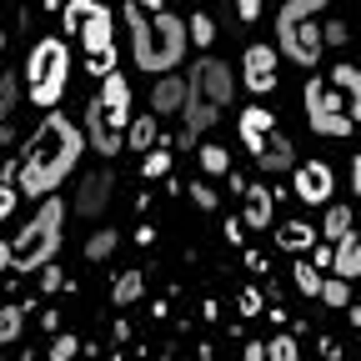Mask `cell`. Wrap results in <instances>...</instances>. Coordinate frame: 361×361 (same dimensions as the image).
Wrapping results in <instances>:
<instances>
[{"label":"cell","mask_w":361,"mask_h":361,"mask_svg":"<svg viewBox=\"0 0 361 361\" xmlns=\"http://www.w3.org/2000/svg\"><path fill=\"white\" fill-rule=\"evenodd\" d=\"M316 301H322V306H346V301H351V281H346V276H331V271H326V276H322V291H316Z\"/></svg>","instance_id":"28"},{"label":"cell","mask_w":361,"mask_h":361,"mask_svg":"<svg viewBox=\"0 0 361 361\" xmlns=\"http://www.w3.org/2000/svg\"><path fill=\"white\" fill-rule=\"evenodd\" d=\"M121 20L130 25V61L141 66L146 75H161V71H180L191 40H186V20L176 11H141L130 0L121 11Z\"/></svg>","instance_id":"2"},{"label":"cell","mask_w":361,"mask_h":361,"mask_svg":"<svg viewBox=\"0 0 361 361\" xmlns=\"http://www.w3.org/2000/svg\"><path fill=\"white\" fill-rule=\"evenodd\" d=\"M241 261H246V271H261V276H266V266H271V261H266L256 246H241Z\"/></svg>","instance_id":"40"},{"label":"cell","mask_w":361,"mask_h":361,"mask_svg":"<svg viewBox=\"0 0 361 361\" xmlns=\"http://www.w3.org/2000/svg\"><path fill=\"white\" fill-rule=\"evenodd\" d=\"M301 111H306L311 135H326V141H346V135L356 130V121H351L346 101L336 96V90H331L326 80H316V75L301 85Z\"/></svg>","instance_id":"7"},{"label":"cell","mask_w":361,"mask_h":361,"mask_svg":"<svg viewBox=\"0 0 361 361\" xmlns=\"http://www.w3.org/2000/svg\"><path fill=\"white\" fill-rule=\"evenodd\" d=\"M266 356H271V361H296L301 346H296V336H271V341H266Z\"/></svg>","instance_id":"31"},{"label":"cell","mask_w":361,"mask_h":361,"mask_svg":"<svg viewBox=\"0 0 361 361\" xmlns=\"http://www.w3.org/2000/svg\"><path fill=\"white\" fill-rule=\"evenodd\" d=\"M116 246H121V236L111 231V226H101V231L85 241V261H96V266H101V261H111V256H116Z\"/></svg>","instance_id":"27"},{"label":"cell","mask_w":361,"mask_h":361,"mask_svg":"<svg viewBox=\"0 0 361 361\" xmlns=\"http://www.w3.org/2000/svg\"><path fill=\"white\" fill-rule=\"evenodd\" d=\"M276 71H281L276 45H246L241 75H246V90H251V96H271V90H276Z\"/></svg>","instance_id":"10"},{"label":"cell","mask_w":361,"mask_h":361,"mask_svg":"<svg viewBox=\"0 0 361 361\" xmlns=\"http://www.w3.org/2000/svg\"><path fill=\"white\" fill-rule=\"evenodd\" d=\"M16 211V186H11V180H0V221H6Z\"/></svg>","instance_id":"41"},{"label":"cell","mask_w":361,"mask_h":361,"mask_svg":"<svg viewBox=\"0 0 361 361\" xmlns=\"http://www.w3.org/2000/svg\"><path fill=\"white\" fill-rule=\"evenodd\" d=\"M35 276H40V291H45V296H56V291L66 286V276H61V266H56V261H45Z\"/></svg>","instance_id":"34"},{"label":"cell","mask_w":361,"mask_h":361,"mask_svg":"<svg viewBox=\"0 0 361 361\" xmlns=\"http://www.w3.org/2000/svg\"><path fill=\"white\" fill-rule=\"evenodd\" d=\"M116 180H121V176L111 171V161L96 166L90 176H80V186H75V201H71V206H75L80 216H101V211L111 206V196H116Z\"/></svg>","instance_id":"11"},{"label":"cell","mask_w":361,"mask_h":361,"mask_svg":"<svg viewBox=\"0 0 361 361\" xmlns=\"http://www.w3.org/2000/svg\"><path fill=\"white\" fill-rule=\"evenodd\" d=\"M241 201H246L241 226H251V231H266V226L276 221V191L261 186V180H246V186H241Z\"/></svg>","instance_id":"15"},{"label":"cell","mask_w":361,"mask_h":361,"mask_svg":"<svg viewBox=\"0 0 361 361\" xmlns=\"http://www.w3.org/2000/svg\"><path fill=\"white\" fill-rule=\"evenodd\" d=\"M20 331H25V301H6L0 306V346L20 341Z\"/></svg>","instance_id":"25"},{"label":"cell","mask_w":361,"mask_h":361,"mask_svg":"<svg viewBox=\"0 0 361 361\" xmlns=\"http://www.w3.org/2000/svg\"><path fill=\"white\" fill-rule=\"evenodd\" d=\"M0 56H6V30H0Z\"/></svg>","instance_id":"46"},{"label":"cell","mask_w":361,"mask_h":361,"mask_svg":"<svg viewBox=\"0 0 361 361\" xmlns=\"http://www.w3.org/2000/svg\"><path fill=\"white\" fill-rule=\"evenodd\" d=\"M66 85H71V45L61 35L35 40L30 45V61H25V96L40 111H51V106H61Z\"/></svg>","instance_id":"6"},{"label":"cell","mask_w":361,"mask_h":361,"mask_svg":"<svg viewBox=\"0 0 361 361\" xmlns=\"http://www.w3.org/2000/svg\"><path fill=\"white\" fill-rule=\"evenodd\" d=\"M236 101V75H231V66L226 61H216V56H201V61H191V71H186V101H180V135L176 141L180 146H191L201 130H211L216 121H221V111Z\"/></svg>","instance_id":"3"},{"label":"cell","mask_w":361,"mask_h":361,"mask_svg":"<svg viewBox=\"0 0 361 361\" xmlns=\"http://www.w3.org/2000/svg\"><path fill=\"white\" fill-rule=\"evenodd\" d=\"M221 236L231 241V246H241V241H246V226H241V216H226V221H221Z\"/></svg>","instance_id":"37"},{"label":"cell","mask_w":361,"mask_h":361,"mask_svg":"<svg viewBox=\"0 0 361 361\" xmlns=\"http://www.w3.org/2000/svg\"><path fill=\"white\" fill-rule=\"evenodd\" d=\"M61 236H66V201L51 191V196H40L35 216L20 226V236L11 241V271H20V276H35L45 261L61 256Z\"/></svg>","instance_id":"4"},{"label":"cell","mask_w":361,"mask_h":361,"mask_svg":"<svg viewBox=\"0 0 361 361\" xmlns=\"http://www.w3.org/2000/svg\"><path fill=\"white\" fill-rule=\"evenodd\" d=\"M80 135H85V146L96 151L101 161H116V156L126 151V135L106 126V116H101V101H96V96L85 101V126H80Z\"/></svg>","instance_id":"12"},{"label":"cell","mask_w":361,"mask_h":361,"mask_svg":"<svg viewBox=\"0 0 361 361\" xmlns=\"http://www.w3.org/2000/svg\"><path fill=\"white\" fill-rule=\"evenodd\" d=\"M141 11H166V0H135Z\"/></svg>","instance_id":"45"},{"label":"cell","mask_w":361,"mask_h":361,"mask_svg":"<svg viewBox=\"0 0 361 361\" xmlns=\"http://www.w3.org/2000/svg\"><path fill=\"white\" fill-rule=\"evenodd\" d=\"M180 101H186V75L180 71H161L151 85V116H176Z\"/></svg>","instance_id":"16"},{"label":"cell","mask_w":361,"mask_h":361,"mask_svg":"<svg viewBox=\"0 0 361 361\" xmlns=\"http://www.w3.org/2000/svg\"><path fill=\"white\" fill-rule=\"evenodd\" d=\"M271 226H276V246H281L286 256H301V251L316 241V226L301 221V216H296V221H271Z\"/></svg>","instance_id":"20"},{"label":"cell","mask_w":361,"mask_h":361,"mask_svg":"<svg viewBox=\"0 0 361 361\" xmlns=\"http://www.w3.org/2000/svg\"><path fill=\"white\" fill-rule=\"evenodd\" d=\"M346 40H351L346 20H326V25H322V45H346Z\"/></svg>","instance_id":"35"},{"label":"cell","mask_w":361,"mask_h":361,"mask_svg":"<svg viewBox=\"0 0 361 361\" xmlns=\"http://www.w3.org/2000/svg\"><path fill=\"white\" fill-rule=\"evenodd\" d=\"M61 25L85 45V71L90 75H106L116 71V16L101 6V0H66L61 6Z\"/></svg>","instance_id":"5"},{"label":"cell","mask_w":361,"mask_h":361,"mask_svg":"<svg viewBox=\"0 0 361 361\" xmlns=\"http://www.w3.org/2000/svg\"><path fill=\"white\" fill-rule=\"evenodd\" d=\"M322 25L311 16H291V11H276V56L281 61H296L301 71L322 66Z\"/></svg>","instance_id":"8"},{"label":"cell","mask_w":361,"mask_h":361,"mask_svg":"<svg viewBox=\"0 0 361 361\" xmlns=\"http://www.w3.org/2000/svg\"><path fill=\"white\" fill-rule=\"evenodd\" d=\"M331 276H346V281L361 276V236H356V226L341 241H331Z\"/></svg>","instance_id":"17"},{"label":"cell","mask_w":361,"mask_h":361,"mask_svg":"<svg viewBox=\"0 0 361 361\" xmlns=\"http://www.w3.org/2000/svg\"><path fill=\"white\" fill-rule=\"evenodd\" d=\"M186 40H191V45H201V51H206V45L216 40V16H206V11L186 16Z\"/></svg>","instance_id":"29"},{"label":"cell","mask_w":361,"mask_h":361,"mask_svg":"<svg viewBox=\"0 0 361 361\" xmlns=\"http://www.w3.org/2000/svg\"><path fill=\"white\" fill-rule=\"evenodd\" d=\"M236 20L241 25H256L261 20V0H236Z\"/></svg>","instance_id":"39"},{"label":"cell","mask_w":361,"mask_h":361,"mask_svg":"<svg viewBox=\"0 0 361 361\" xmlns=\"http://www.w3.org/2000/svg\"><path fill=\"white\" fill-rule=\"evenodd\" d=\"M141 176H146V180H166V176H171V146H166V141H156V146L141 151Z\"/></svg>","instance_id":"24"},{"label":"cell","mask_w":361,"mask_h":361,"mask_svg":"<svg viewBox=\"0 0 361 361\" xmlns=\"http://www.w3.org/2000/svg\"><path fill=\"white\" fill-rule=\"evenodd\" d=\"M80 151H85V135H80V126L66 116V111H45L40 116V126L30 130V141H25V156H20V166H16V180L11 186L20 191V196H51V191H61V180L80 166Z\"/></svg>","instance_id":"1"},{"label":"cell","mask_w":361,"mask_h":361,"mask_svg":"<svg viewBox=\"0 0 361 361\" xmlns=\"http://www.w3.org/2000/svg\"><path fill=\"white\" fill-rule=\"evenodd\" d=\"M236 130H241L246 151H256V146L266 141V130H276V116H271L266 106H246V111L236 116Z\"/></svg>","instance_id":"19"},{"label":"cell","mask_w":361,"mask_h":361,"mask_svg":"<svg viewBox=\"0 0 361 361\" xmlns=\"http://www.w3.org/2000/svg\"><path fill=\"white\" fill-rule=\"evenodd\" d=\"M256 156V166H261V176H286L291 166H296V146H291V135L276 126V130H266V141L251 151Z\"/></svg>","instance_id":"14"},{"label":"cell","mask_w":361,"mask_h":361,"mask_svg":"<svg viewBox=\"0 0 361 361\" xmlns=\"http://www.w3.org/2000/svg\"><path fill=\"white\" fill-rule=\"evenodd\" d=\"M326 6H331V0H281V11H291V16H316Z\"/></svg>","instance_id":"36"},{"label":"cell","mask_w":361,"mask_h":361,"mask_svg":"<svg viewBox=\"0 0 361 361\" xmlns=\"http://www.w3.org/2000/svg\"><path fill=\"white\" fill-rule=\"evenodd\" d=\"M322 276H326V271H316L306 256H296V266H291V281H296V291H301L306 301H316V291H322Z\"/></svg>","instance_id":"26"},{"label":"cell","mask_w":361,"mask_h":361,"mask_svg":"<svg viewBox=\"0 0 361 361\" xmlns=\"http://www.w3.org/2000/svg\"><path fill=\"white\" fill-rule=\"evenodd\" d=\"M161 141V130H156V116H135V121H126V146L141 156L146 146H156Z\"/></svg>","instance_id":"22"},{"label":"cell","mask_w":361,"mask_h":361,"mask_svg":"<svg viewBox=\"0 0 361 361\" xmlns=\"http://www.w3.org/2000/svg\"><path fill=\"white\" fill-rule=\"evenodd\" d=\"M96 101H101L106 126H111V130H126V121H130V80H126L121 71H106V75H101Z\"/></svg>","instance_id":"13"},{"label":"cell","mask_w":361,"mask_h":361,"mask_svg":"<svg viewBox=\"0 0 361 361\" xmlns=\"http://www.w3.org/2000/svg\"><path fill=\"white\" fill-rule=\"evenodd\" d=\"M11 271V241H0V276Z\"/></svg>","instance_id":"44"},{"label":"cell","mask_w":361,"mask_h":361,"mask_svg":"<svg viewBox=\"0 0 361 361\" xmlns=\"http://www.w3.org/2000/svg\"><path fill=\"white\" fill-rule=\"evenodd\" d=\"M75 351H80V341H75L71 331H61V336H56L51 346H45V356H51V361H71Z\"/></svg>","instance_id":"33"},{"label":"cell","mask_w":361,"mask_h":361,"mask_svg":"<svg viewBox=\"0 0 361 361\" xmlns=\"http://www.w3.org/2000/svg\"><path fill=\"white\" fill-rule=\"evenodd\" d=\"M322 356L336 361V356H341V341H336V336H322Z\"/></svg>","instance_id":"42"},{"label":"cell","mask_w":361,"mask_h":361,"mask_svg":"<svg viewBox=\"0 0 361 361\" xmlns=\"http://www.w3.org/2000/svg\"><path fill=\"white\" fill-rule=\"evenodd\" d=\"M236 301H241V316H261V306H266V301H261V291H256V286H246V291H241V296H236Z\"/></svg>","instance_id":"38"},{"label":"cell","mask_w":361,"mask_h":361,"mask_svg":"<svg viewBox=\"0 0 361 361\" xmlns=\"http://www.w3.org/2000/svg\"><path fill=\"white\" fill-rule=\"evenodd\" d=\"M331 90H336V96L346 101V111H351V121L361 116V71L351 66V61H336L331 66V80H326Z\"/></svg>","instance_id":"18"},{"label":"cell","mask_w":361,"mask_h":361,"mask_svg":"<svg viewBox=\"0 0 361 361\" xmlns=\"http://www.w3.org/2000/svg\"><path fill=\"white\" fill-rule=\"evenodd\" d=\"M141 296H146V276H141V271H121V276L111 281V301L116 306H135Z\"/></svg>","instance_id":"21"},{"label":"cell","mask_w":361,"mask_h":361,"mask_svg":"<svg viewBox=\"0 0 361 361\" xmlns=\"http://www.w3.org/2000/svg\"><path fill=\"white\" fill-rule=\"evenodd\" d=\"M246 361H266V341H251L246 346Z\"/></svg>","instance_id":"43"},{"label":"cell","mask_w":361,"mask_h":361,"mask_svg":"<svg viewBox=\"0 0 361 361\" xmlns=\"http://www.w3.org/2000/svg\"><path fill=\"white\" fill-rule=\"evenodd\" d=\"M291 191L301 206H326L336 196V171L326 161H301V166H291Z\"/></svg>","instance_id":"9"},{"label":"cell","mask_w":361,"mask_h":361,"mask_svg":"<svg viewBox=\"0 0 361 361\" xmlns=\"http://www.w3.org/2000/svg\"><path fill=\"white\" fill-rule=\"evenodd\" d=\"M201 171H206V176H226V171H231L226 146H201Z\"/></svg>","instance_id":"30"},{"label":"cell","mask_w":361,"mask_h":361,"mask_svg":"<svg viewBox=\"0 0 361 361\" xmlns=\"http://www.w3.org/2000/svg\"><path fill=\"white\" fill-rule=\"evenodd\" d=\"M351 226H356V211H351V206H331V211L322 216V231H316V236H322V241H341Z\"/></svg>","instance_id":"23"},{"label":"cell","mask_w":361,"mask_h":361,"mask_svg":"<svg viewBox=\"0 0 361 361\" xmlns=\"http://www.w3.org/2000/svg\"><path fill=\"white\" fill-rule=\"evenodd\" d=\"M186 196H191V206H196V211H216V206H221V196L206 186V180H191V186H186Z\"/></svg>","instance_id":"32"}]
</instances>
